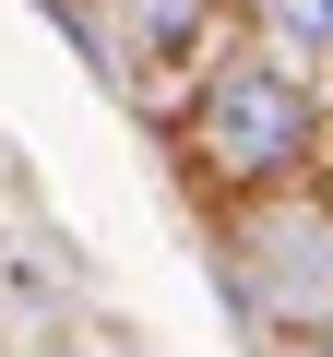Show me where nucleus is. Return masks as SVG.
I'll return each instance as SVG.
<instances>
[{"label":"nucleus","instance_id":"1","mask_svg":"<svg viewBox=\"0 0 333 357\" xmlns=\"http://www.w3.org/2000/svg\"><path fill=\"white\" fill-rule=\"evenodd\" d=\"M191 143H203L215 178L274 191L286 167H309V96H297V72H274V60H226V72L203 84V107H191Z\"/></svg>","mask_w":333,"mask_h":357},{"label":"nucleus","instance_id":"2","mask_svg":"<svg viewBox=\"0 0 333 357\" xmlns=\"http://www.w3.org/2000/svg\"><path fill=\"white\" fill-rule=\"evenodd\" d=\"M262 250H274V274H262L274 310H333V227H274Z\"/></svg>","mask_w":333,"mask_h":357},{"label":"nucleus","instance_id":"3","mask_svg":"<svg viewBox=\"0 0 333 357\" xmlns=\"http://www.w3.org/2000/svg\"><path fill=\"white\" fill-rule=\"evenodd\" d=\"M131 13H143V48H155V60H179V48L203 36V0H131Z\"/></svg>","mask_w":333,"mask_h":357},{"label":"nucleus","instance_id":"4","mask_svg":"<svg viewBox=\"0 0 333 357\" xmlns=\"http://www.w3.org/2000/svg\"><path fill=\"white\" fill-rule=\"evenodd\" d=\"M274 36L286 48H333V0H274Z\"/></svg>","mask_w":333,"mask_h":357}]
</instances>
